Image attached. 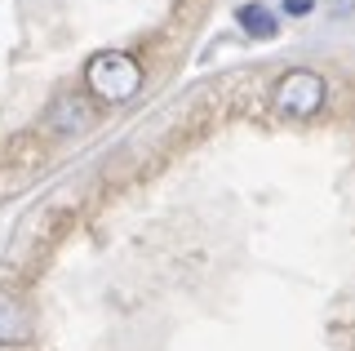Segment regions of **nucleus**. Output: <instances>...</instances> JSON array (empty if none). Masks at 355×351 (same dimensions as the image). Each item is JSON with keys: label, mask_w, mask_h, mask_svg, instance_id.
Returning <instances> with one entry per match:
<instances>
[{"label": "nucleus", "mask_w": 355, "mask_h": 351, "mask_svg": "<svg viewBox=\"0 0 355 351\" xmlns=\"http://www.w3.org/2000/svg\"><path fill=\"white\" fill-rule=\"evenodd\" d=\"M329 103V80L311 67H297L275 80V112L288 120H311Z\"/></svg>", "instance_id": "f03ea898"}, {"label": "nucleus", "mask_w": 355, "mask_h": 351, "mask_svg": "<svg viewBox=\"0 0 355 351\" xmlns=\"http://www.w3.org/2000/svg\"><path fill=\"white\" fill-rule=\"evenodd\" d=\"M284 14H288V18H302V14H311V0H284Z\"/></svg>", "instance_id": "423d86ee"}, {"label": "nucleus", "mask_w": 355, "mask_h": 351, "mask_svg": "<svg viewBox=\"0 0 355 351\" xmlns=\"http://www.w3.org/2000/svg\"><path fill=\"white\" fill-rule=\"evenodd\" d=\"M236 23L244 36H258V40H271L275 31H280V23H275V14L266 5H240L236 9Z\"/></svg>", "instance_id": "20e7f679"}, {"label": "nucleus", "mask_w": 355, "mask_h": 351, "mask_svg": "<svg viewBox=\"0 0 355 351\" xmlns=\"http://www.w3.org/2000/svg\"><path fill=\"white\" fill-rule=\"evenodd\" d=\"M53 120H62L58 129H89V107H85V98H62V103L53 107Z\"/></svg>", "instance_id": "39448f33"}, {"label": "nucleus", "mask_w": 355, "mask_h": 351, "mask_svg": "<svg viewBox=\"0 0 355 351\" xmlns=\"http://www.w3.org/2000/svg\"><path fill=\"white\" fill-rule=\"evenodd\" d=\"M31 329H36V320H31L27 302L14 298V293H0V343H5V347L27 343Z\"/></svg>", "instance_id": "7ed1b4c3"}, {"label": "nucleus", "mask_w": 355, "mask_h": 351, "mask_svg": "<svg viewBox=\"0 0 355 351\" xmlns=\"http://www.w3.org/2000/svg\"><path fill=\"white\" fill-rule=\"evenodd\" d=\"M85 85H89V94L103 98V103H129V98L142 89V62L133 58V53L103 49L85 62Z\"/></svg>", "instance_id": "f257e3e1"}]
</instances>
